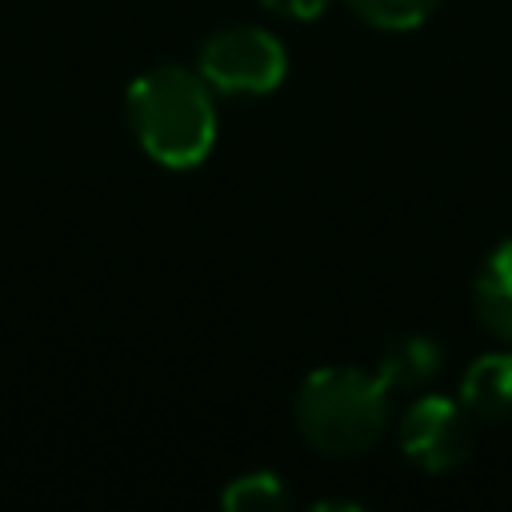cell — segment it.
<instances>
[{"mask_svg":"<svg viewBox=\"0 0 512 512\" xmlns=\"http://www.w3.org/2000/svg\"><path fill=\"white\" fill-rule=\"evenodd\" d=\"M440 364H444V348L432 336L408 332L380 348L372 372L388 384V392H396V388H424L428 380L440 376Z\"/></svg>","mask_w":512,"mask_h":512,"instance_id":"52a82bcc","label":"cell"},{"mask_svg":"<svg viewBox=\"0 0 512 512\" xmlns=\"http://www.w3.org/2000/svg\"><path fill=\"white\" fill-rule=\"evenodd\" d=\"M220 504L236 508V512H268V508H284L288 492L276 472H248V476H236L220 492Z\"/></svg>","mask_w":512,"mask_h":512,"instance_id":"9c48e42d","label":"cell"},{"mask_svg":"<svg viewBox=\"0 0 512 512\" xmlns=\"http://www.w3.org/2000/svg\"><path fill=\"white\" fill-rule=\"evenodd\" d=\"M124 112L136 144L160 168H196L216 144L212 88L200 72H188L180 64H156L140 72L128 84Z\"/></svg>","mask_w":512,"mask_h":512,"instance_id":"6da1fadb","label":"cell"},{"mask_svg":"<svg viewBox=\"0 0 512 512\" xmlns=\"http://www.w3.org/2000/svg\"><path fill=\"white\" fill-rule=\"evenodd\" d=\"M472 420L496 424L512 416V352H488L472 360L460 376V396H456Z\"/></svg>","mask_w":512,"mask_h":512,"instance_id":"5b68a950","label":"cell"},{"mask_svg":"<svg viewBox=\"0 0 512 512\" xmlns=\"http://www.w3.org/2000/svg\"><path fill=\"white\" fill-rule=\"evenodd\" d=\"M260 4L276 16H288V20H312L328 8V0H260Z\"/></svg>","mask_w":512,"mask_h":512,"instance_id":"30bf717a","label":"cell"},{"mask_svg":"<svg viewBox=\"0 0 512 512\" xmlns=\"http://www.w3.org/2000/svg\"><path fill=\"white\" fill-rule=\"evenodd\" d=\"M292 416L308 448L324 456H356L388 428V384L368 368L328 364L304 376Z\"/></svg>","mask_w":512,"mask_h":512,"instance_id":"7a4b0ae2","label":"cell"},{"mask_svg":"<svg viewBox=\"0 0 512 512\" xmlns=\"http://www.w3.org/2000/svg\"><path fill=\"white\" fill-rule=\"evenodd\" d=\"M476 420L452 396H420L400 420V448L424 472H452L472 456Z\"/></svg>","mask_w":512,"mask_h":512,"instance_id":"277c9868","label":"cell"},{"mask_svg":"<svg viewBox=\"0 0 512 512\" xmlns=\"http://www.w3.org/2000/svg\"><path fill=\"white\" fill-rule=\"evenodd\" d=\"M196 72L220 96H268L288 76V52L272 32L236 24L204 40Z\"/></svg>","mask_w":512,"mask_h":512,"instance_id":"3957f363","label":"cell"},{"mask_svg":"<svg viewBox=\"0 0 512 512\" xmlns=\"http://www.w3.org/2000/svg\"><path fill=\"white\" fill-rule=\"evenodd\" d=\"M348 8L368 24V28H380V32H408L416 24H424L440 0H348Z\"/></svg>","mask_w":512,"mask_h":512,"instance_id":"ba28073f","label":"cell"},{"mask_svg":"<svg viewBox=\"0 0 512 512\" xmlns=\"http://www.w3.org/2000/svg\"><path fill=\"white\" fill-rule=\"evenodd\" d=\"M472 304H476L480 324L496 340L512 344V240H500L484 256L476 284H472Z\"/></svg>","mask_w":512,"mask_h":512,"instance_id":"8992f818","label":"cell"}]
</instances>
